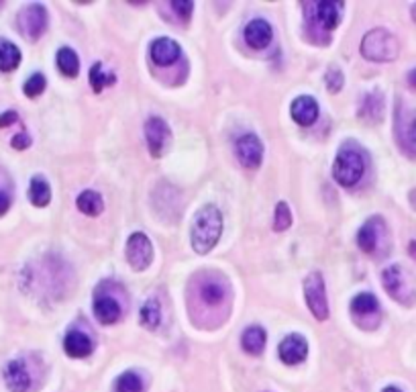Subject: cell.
<instances>
[{"mask_svg": "<svg viewBox=\"0 0 416 392\" xmlns=\"http://www.w3.org/2000/svg\"><path fill=\"white\" fill-rule=\"evenodd\" d=\"M222 235V214L215 204L202 207L190 229V241L196 253H208L218 243Z\"/></svg>", "mask_w": 416, "mask_h": 392, "instance_id": "1", "label": "cell"}, {"mask_svg": "<svg viewBox=\"0 0 416 392\" xmlns=\"http://www.w3.org/2000/svg\"><path fill=\"white\" fill-rule=\"evenodd\" d=\"M398 39L388 29H374L362 39V54L369 62H392L398 57Z\"/></svg>", "mask_w": 416, "mask_h": 392, "instance_id": "2", "label": "cell"}, {"mask_svg": "<svg viewBox=\"0 0 416 392\" xmlns=\"http://www.w3.org/2000/svg\"><path fill=\"white\" fill-rule=\"evenodd\" d=\"M363 172H365V160L357 149L345 147L339 151L333 166V176L341 186H355L362 180Z\"/></svg>", "mask_w": 416, "mask_h": 392, "instance_id": "3", "label": "cell"}, {"mask_svg": "<svg viewBox=\"0 0 416 392\" xmlns=\"http://www.w3.org/2000/svg\"><path fill=\"white\" fill-rule=\"evenodd\" d=\"M304 299H307L310 313L319 319L326 321L328 319V303H326L325 278L319 272H312L304 280Z\"/></svg>", "mask_w": 416, "mask_h": 392, "instance_id": "4", "label": "cell"}, {"mask_svg": "<svg viewBox=\"0 0 416 392\" xmlns=\"http://www.w3.org/2000/svg\"><path fill=\"white\" fill-rule=\"evenodd\" d=\"M45 27H47V11L43 8V4L33 2L18 13V29L27 39L31 41L39 39L43 35Z\"/></svg>", "mask_w": 416, "mask_h": 392, "instance_id": "5", "label": "cell"}, {"mask_svg": "<svg viewBox=\"0 0 416 392\" xmlns=\"http://www.w3.org/2000/svg\"><path fill=\"white\" fill-rule=\"evenodd\" d=\"M396 139L406 156L416 158V110L398 108L396 113Z\"/></svg>", "mask_w": 416, "mask_h": 392, "instance_id": "6", "label": "cell"}, {"mask_svg": "<svg viewBox=\"0 0 416 392\" xmlns=\"http://www.w3.org/2000/svg\"><path fill=\"white\" fill-rule=\"evenodd\" d=\"M127 262L133 270L143 272L145 267H149L153 260V246L151 239L145 233H133L127 241Z\"/></svg>", "mask_w": 416, "mask_h": 392, "instance_id": "7", "label": "cell"}, {"mask_svg": "<svg viewBox=\"0 0 416 392\" xmlns=\"http://www.w3.org/2000/svg\"><path fill=\"white\" fill-rule=\"evenodd\" d=\"M235 154L237 160L241 161L245 168H259L261 163V158H263V145L257 139V135L254 133H247V135H241L235 142Z\"/></svg>", "mask_w": 416, "mask_h": 392, "instance_id": "8", "label": "cell"}, {"mask_svg": "<svg viewBox=\"0 0 416 392\" xmlns=\"http://www.w3.org/2000/svg\"><path fill=\"white\" fill-rule=\"evenodd\" d=\"M145 139H147L151 156L160 158L165 151V147H167V142H170V127H167V123L163 119H160V117H151L145 123Z\"/></svg>", "mask_w": 416, "mask_h": 392, "instance_id": "9", "label": "cell"}, {"mask_svg": "<svg viewBox=\"0 0 416 392\" xmlns=\"http://www.w3.org/2000/svg\"><path fill=\"white\" fill-rule=\"evenodd\" d=\"M308 8L312 11V18L323 29L333 31V29H337V25L341 21V8H343V4L341 2H335V0H323V2H310Z\"/></svg>", "mask_w": 416, "mask_h": 392, "instance_id": "10", "label": "cell"}, {"mask_svg": "<svg viewBox=\"0 0 416 392\" xmlns=\"http://www.w3.org/2000/svg\"><path fill=\"white\" fill-rule=\"evenodd\" d=\"M278 352H280V357H282V362H284V364H288V366H296V364H300V362H304V359H307V354H308L307 339L302 338V335L292 333V335H288V338L282 339V343H280Z\"/></svg>", "mask_w": 416, "mask_h": 392, "instance_id": "11", "label": "cell"}, {"mask_svg": "<svg viewBox=\"0 0 416 392\" xmlns=\"http://www.w3.org/2000/svg\"><path fill=\"white\" fill-rule=\"evenodd\" d=\"M4 380H6V386L13 392L31 391V374H29V370H27L23 359L8 362V366L4 370Z\"/></svg>", "mask_w": 416, "mask_h": 392, "instance_id": "12", "label": "cell"}, {"mask_svg": "<svg viewBox=\"0 0 416 392\" xmlns=\"http://www.w3.org/2000/svg\"><path fill=\"white\" fill-rule=\"evenodd\" d=\"M178 57H180V45L174 39L162 37L151 43V59L158 66H172L176 64Z\"/></svg>", "mask_w": 416, "mask_h": 392, "instance_id": "13", "label": "cell"}, {"mask_svg": "<svg viewBox=\"0 0 416 392\" xmlns=\"http://www.w3.org/2000/svg\"><path fill=\"white\" fill-rule=\"evenodd\" d=\"M292 119L302 127H310L319 119V105L312 96H298L292 103Z\"/></svg>", "mask_w": 416, "mask_h": 392, "instance_id": "14", "label": "cell"}, {"mask_svg": "<svg viewBox=\"0 0 416 392\" xmlns=\"http://www.w3.org/2000/svg\"><path fill=\"white\" fill-rule=\"evenodd\" d=\"M245 41L254 47V50H263L272 43V27L268 21L263 18H254L247 27H245Z\"/></svg>", "mask_w": 416, "mask_h": 392, "instance_id": "15", "label": "cell"}, {"mask_svg": "<svg viewBox=\"0 0 416 392\" xmlns=\"http://www.w3.org/2000/svg\"><path fill=\"white\" fill-rule=\"evenodd\" d=\"M381 225H384V221H381L380 217H374V219L365 221V225L357 233V246L362 248V251H365V253L376 251L378 239H380Z\"/></svg>", "mask_w": 416, "mask_h": 392, "instance_id": "16", "label": "cell"}, {"mask_svg": "<svg viewBox=\"0 0 416 392\" xmlns=\"http://www.w3.org/2000/svg\"><path fill=\"white\" fill-rule=\"evenodd\" d=\"M381 282L384 288L390 292V296H394L396 301L404 303V294H406V284H404V272L400 266H390L384 270L381 274Z\"/></svg>", "mask_w": 416, "mask_h": 392, "instance_id": "17", "label": "cell"}, {"mask_svg": "<svg viewBox=\"0 0 416 392\" xmlns=\"http://www.w3.org/2000/svg\"><path fill=\"white\" fill-rule=\"evenodd\" d=\"M64 350L66 354L72 357H86L90 356L94 345H92L90 338L82 331H70L66 339H64Z\"/></svg>", "mask_w": 416, "mask_h": 392, "instance_id": "18", "label": "cell"}, {"mask_svg": "<svg viewBox=\"0 0 416 392\" xmlns=\"http://www.w3.org/2000/svg\"><path fill=\"white\" fill-rule=\"evenodd\" d=\"M94 315L102 325H112L121 319V304L110 296H98L94 301Z\"/></svg>", "mask_w": 416, "mask_h": 392, "instance_id": "19", "label": "cell"}, {"mask_svg": "<svg viewBox=\"0 0 416 392\" xmlns=\"http://www.w3.org/2000/svg\"><path fill=\"white\" fill-rule=\"evenodd\" d=\"M384 115V96L381 92H369L363 98L362 108H359V117L367 123H378L381 121Z\"/></svg>", "mask_w": 416, "mask_h": 392, "instance_id": "20", "label": "cell"}, {"mask_svg": "<svg viewBox=\"0 0 416 392\" xmlns=\"http://www.w3.org/2000/svg\"><path fill=\"white\" fill-rule=\"evenodd\" d=\"M76 204H78V209L82 213L88 214V217H98V214L102 213V209H105L102 196L98 195V192H94V190H84L82 195L78 196Z\"/></svg>", "mask_w": 416, "mask_h": 392, "instance_id": "21", "label": "cell"}, {"mask_svg": "<svg viewBox=\"0 0 416 392\" xmlns=\"http://www.w3.org/2000/svg\"><path fill=\"white\" fill-rule=\"evenodd\" d=\"M243 350L251 356H257L263 352L266 347V331L261 327H249L245 333H243Z\"/></svg>", "mask_w": 416, "mask_h": 392, "instance_id": "22", "label": "cell"}, {"mask_svg": "<svg viewBox=\"0 0 416 392\" xmlns=\"http://www.w3.org/2000/svg\"><path fill=\"white\" fill-rule=\"evenodd\" d=\"M29 198L35 207H47L52 200V186L49 182L41 176H35L31 180V188H29Z\"/></svg>", "mask_w": 416, "mask_h": 392, "instance_id": "23", "label": "cell"}, {"mask_svg": "<svg viewBox=\"0 0 416 392\" xmlns=\"http://www.w3.org/2000/svg\"><path fill=\"white\" fill-rule=\"evenodd\" d=\"M57 68H59V71L64 76H68V78H76L78 76V71H80V59H78V55H76L72 47H61L57 52Z\"/></svg>", "mask_w": 416, "mask_h": 392, "instance_id": "24", "label": "cell"}, {"mask_svg": "<svg viewBox=\"0 0 416 392\" xmlns=\"http://www.w3.org/2000/svg\"><path fill=\"white\" fill-rule=\"evenodd\" d=\"M351 311L353 315L357 317H365V315H376L380 311V303L374 294L369 292H363V294H357L353 301H351Z\"/></svg>", "mask_w": 416, "mask_h": 392, "instance_id": "25", "label": "cell"}, {"mask_svg": "<svg viewBox=\"0 0 416 392\" xmlns=\"http://www.w3.org/2000/svg\"><path fill=\"white\" fill-rule=\"evenodd\" d=\"M20 64V52L15 43H0V70L2 71H13L17 70V66Z\"/></svg>", "mask_w": 416, "mask_h": 392, "instance_id": "26", "label": "cell"}, {"mask_svg": "<svg viewBox=\"0 0 416 392\" xmlns=\"http://www.w3.org/2000/svg\"><path fill=\"white\" fill-rule=\"evenodd\" d=\"M139 319H141V325H145L147 329H158L162 325V309L155 301H147V303L141 306L139 311Z\"/></svg>", "mask_w": 416, "mask_h": 392, "instance_id": "27", "label": "cell"}, {"mask_svg": "<svg viewBox=\"0 0 416 392\" xmlns=\"http://www.w3.org/2000/svg\"><path fill=\"white\" fill-rule=\"evenodd\" d=\"M114 80V74H102V62H96L90 68V86L94 92H102L105 86H112Z\"/></svg>", "mask_w": 416, "mask_h": 392, "instance_id": "28", "label": "cell"}, {"mask_svg": "<svg viewBox=\"0 0 416 392\" xmlns=\"http://www.w3.org/2000/svg\"><path fill=\"white\" fill-rule=\"evenodd\" d=\"M114 391L117 392H141L143 391V382L135 372H125L117 378L114 382Z\"/></svg>", "mask_w": 416, "mask_h": 392, "instance_id": "29", "label": "cell"}, {"mask_svg": "<svg viewBox=\"0 0 416 392\" xmlns=\"http://www.w3.org/2000/svg\"><path fill=\"white\" fill-rule=\"evenodd\" d=\"M200 294H202L204 303L218 304L222 299H225V288L218 284V282H215V280H210V282L202 284V288H200Z\"/></svg>", "mask_w": 416, "mask_h": 392, "instance_id": "30", "label": "cell"}, {"mask_svg": "<svg viewBox=\"0 0 416 392\" xmlns=\"http://www.w3.org/2000/svg\"><path fill=\"white\" fill-rule=\"evenodd\" d=\"M292 225V213L286 202H278L275 207V214H273V229L275 231H286Z\"/></svg>", "mask_w": 416, "mask_h": 392, "instance_id": "31", "label": "cell"}, {"mask_svg": "<svg viewBox=\"0 0 416 392\" xmlns=\"http://www.w3.org/2000/svg\"><path fill=\"white\" fill-rule=\"evenodd\" d=\"M43 90H45V76H43V74H33V76L25 82V86H23V92H25L27 96H31V98L39 96Z\"/></svg>", "mask_w": 416, "mask_h": 392, "instance_id": "32", "label": "cell"}, {"mask_svg": "<svg viewBox=\"0 0 416 392\" xmlns=\"http://www.w3.org/2000/svg\"><path fill=\"white\" fill-rule=\"evenodd\" d=\"M326 86H328L331 92H339V90L343 88V74H341V70L333 68V70L326 71Z\"/></svg>", "mask_w": 416, "mask_h": 392, "instance_id": "33", "label": "cell"}, {"mask_svg": "<svg viewBox=\"0 0 416 392\" xmlns=\"http://www.w3.org/2000/svg\"><path fill=\"white\" fill-rule=\"evenodd\" d=\"M170 6L180 15L182 21H188L190 15H192V11H194V4L188 2V0H174V2H170Z\"/></svg>", "mask_w": 416, "mask_h": 392, "instance_id": "34", "label": "cell"}, {"mask_svg": "<svg viewBox=\"0 0 416 392\" xmlns=\"http://www.w3.org/2000/svg\"><path fill=\"white\" fill-rule=\"evenodd\" d=\"M29 145H31V139H29L27 133H18L17 137H13V147L15 149H27Z\"/></svg>", "mask_w": 416, "mask_h": 392, "instance_id": "35", "label": "cell"}, {"mask_svg": "<svg viewBox=\"0 0 416 392\" xmlns=\"http://www.w3.org/2000/svg\"><path fill=\"white\" fill-rule=\"evenodd\" d=\"M8 209H11V195H8V190L0 188V217L6 213Z\"/></svg>", "mask_w": 416, "mask_h": 392, "instance_id": "36", "label": "cell"}, {"mask_svg": "<svg viewBox=\"0 0 416 392\" xmlns=\"http://www.w3.org/2000/svg\"><path fill=\"white\" fill-rule=\"evenodd\" d=\"M15 121H17V113L15 110H6L4 115H0V129L13 125Z\"/></svg>", "mask_w": 416, "mask_h": 392, "instance_id": "37", "label": "cell"}, {"mask_svg": "<svg viewBox=\"0 0 416 392\" xmlns=\"http://www.w3.org/2000/svg\"><path fill=\"white\" fill-rule=\"evenodd\" d=\"M408 82H410V86H415L416 88V70H412L408 74Z\"/></svg>", "mask_w": 416, "mask_h": 392, "instance_id": "38", "label": "cell"}, {"mask_svg": "<svg viewBox=\"0 0 416 392\" xmlns=\"http://www.w3.org/2000/svg\"><path fill=\"white\" fill-rule=\"evenodd\" d=\"M408 251H410V255L416 260V241H410V246H408Z\"/></svg>", "mask_w": 416, "mask_h": 392, "instance_id": "39", "label": "cell"}, {"mask_svg": "<svg viewBox=\"0 0 416 392\" xmlns=\"http://www.w3.org/2000/svg\"><path fill=\"white\" fill-rule=\"evenodd\" d=\"M384 392H402V391H398L396 386H388V388H384Z\"/></svg>", "mask_w": 416, "mask_h": 392, "instance_id": "40", "label": "cell"}, {"mask_svg": "<svg viewBox=\"0 0 416 392\" xmlns=\"http://www.w3.org/2000/svg\"><path fill=\"white\" fill-rule=\"evenodd\" d=\"M410 202L415 204V209H416V190H412V195H410Z\"/></svg>", "mask_w": 416, "mask_h": 392, "instance_id": "41", "label": "cell"}, {"mask_svg": "<svg viewBox=\"0 0 416 392\" xmlns=\"http://www.w3.org/2000/svg\"><path fill=\"white\" fill-rule=\"evenodd\" d=\"M412 13H415V21H416V4H415V11H412Z\"/></svg>", "mask_w": 416, "mask_h": 392, "instance_id": "42", "label": "cell"}, {"mask_svg": "<svg viewBox=\"0 0 416 392\" xmlns=\"http://www.w3.org/2000/svg\"><path fill=\"white\" fill-rule=\"evenodd\" d=\"M0 6H2V2H0Z\"/></svg>", "mask_w": 416, "mask_h": 392, "instance_id": "43", "label": "cell"}]
</instances>
